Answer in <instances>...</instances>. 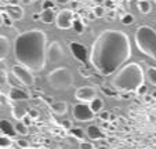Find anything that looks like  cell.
<instances>
[{"label":"cell","instance_id":"1","mask_svg":"<svg viewBox=\"0 0 156 149\" xmlns=\"http://www.w3.org/2000/svg\"><path fill=\"white\" fill-rule=\"evenodd\" d=\"M131 57V43L129 35L122 30H104L94 40L90 48L88 61L102 76L118 72Z\"/></svg>","mask_w":156,"mask_h":149},{"label":"cell","instance_id":"2","mask_svg":"<svg viewBox=\"0 0 156 149\" xmlns=\"http://www.w3.org/2000/svg\"><path fill=\"white\" fill-rule=\"evenodd\" d=\"M47 36L43 30H25L14 40V57L32 72H40L47 62Z\"/></svg>","mask_w":156,"mask_h":149},{"label":"cell","instance_id":"3","mask_svg":"<svg viewBox=\"0 0 156 149\" xmlns=\"http://www.w3.org/2000/svg\"><path fill=\"white\" fill-rule=\"evenodd\" d=\"M141 84H144V70L137 62L123 65L112 79V86L122 93L137 91Z\"/></svg>","mask_w":156,"mask_h":149},{"label":"cell","instance_id":"4","mask_svg":"<svg viewBox=\"0 0 156 149\" xmlns=\"http://www.w3.org/2000/svg\"><path fill=\"white\" fill-rule=\"evenodd\" d=\"M134 41L142 54L156 61V30L152 27L141 25L137 28L134 33Z\"/></svg>","mask_w":156,"mask_h":149},{"label":"cell","instance_id":"5","mask_svg":"<svg viewBox=\"0 0 156 149\" xmlns=\"http://www.w3.org/2000/svg\"><path fill=\"white\" fill-rule=\"evenodd\" d=\"M47 83L54 90L66 91L73 84V76L68 68H55L47 75Z\"/></svg>","mask_w":156,"mask_h":149},{"label":"cell","instance_id":"6","mask_svg":"<svg viewBox=\"0 0 156 149\" xmlns=\"http://www.w3.org/2000/svg\"><path fill=\"white\" fill-rule=\"evenodd\" d=\"M11 72L15 79H18V82H20L21 84L27 86V87H32V86L35 84V77H33V75H32V70H30L29 68L24 66L22 64H20V62H18L17 65H12Z\"/></svg>","mask_w":156,"mask_h":149},{"label":"cell","instance_id":"7","mask_svg":"<svg viewBox=\"0 0 156 149\" xmlns=\"http://www.w3.org/2000/svg\"><path fill=\"white\" fill-rule=\"evenodd\" d=\"M73 117L77 122H91L95 116V112L91 109V106L87 105L86 102L76 104L73 106Z\"/></svg>","mask_w":156,"mask_h":149},{"label":"cell","instance_id":"8","mask_svg":"<svg viewBox=\"0 0 156 149\" xmlns=\"http://www.w3.org/2000/svg\"><path fill=\"white\" fill-rule=\"evenodd\" d=\"M73 12L68 9H64L55 15V25L58 29H69L73 25Z\"/></svg>","mask_w":156,"mask_h":149},{"label":"cell","instance_id":"9","mask_svg":"<svg viewBox=\"0 0 156 149\" xmlns=\"http://www.w3.org/2000/svg\"><path fill=\"white\" fill-rule=\"evenodd\" d=\"M64 58V50L58 41H51L47 47V61L50 64H58Z\"/></svg>","mask_w":156,"mask_h":149},{"label":"cell","instance_id":"10","mask_svg":"<svg viewBox=\"0 0 156 149\" xmlns=\"http://www.w3.org/2000/svg\"><path fill=\"white\" fill-rule=\"evenodd\" d=\"M75 97H76L77 101L80 102H91L93 99L97 97V91H95L94 87L91 86H83V87H79L75 93Z\"/></svg>","mask_w":156,"mask_h":149},{"label":"cell","instance_id":"11","mask_svg":"<svg viewBox=\"0 0 156 149\" xmlns=\"http://www.w3.org/2000/svg\"><path fill=\"white\" fill-rule=\"evenodd\" d=\"M69 50H71L72 55L75 57V59L82 62V64H84L88 59V57H90V54L87 53V48L83 44L77 43V41H71L69 43Z\"/></svg>","mask_w":156,"mask_h":149},{"label":"cell","instance_id":"12","mask_svg":"<svg viewBox=\"0 0 156 149\" xmlns=\"http://www.w3.org/2000/svg\"><path fill=\"white\" fill-rule=\"evenodd\" d=\"M0 133L4 135H9V137L14 138L18 134L15 126H12V123L9 122L7 119H2L0 120Z\"/></svg>","mask_w":156,"mask_h":149},{"label":"cell","instance_id":"13","mask_svg":"<svg viewBox=\"0 0 156 149\" xmlns=\"http://www.w3.org/2000/svg\"><path fill=\"white\" fill-rule=\"evenodd\" d=\"M9 98L11 101H15V102H20V101H25V99L29 98V94L25 90H21V88L12 87L9 93Z\"/></svg>","mask_w":156,"mask_h":149},{"label":"cell","instance_id":"14","mask_svg":"<svg viewBox=\"0 0 156 149\" xmlns=\"http://www.w3.org/2000/svg\"><path fill=\"white\" fill-rule=\"evenodd\" d=\"M6 11L14 21H20L24 18V10L22 7L17 6V4H11V6H6Z\"/></svg>","mask_w":156,"mask_h":149},{"label":"cell","instance_id":"15","mask_svg":"<svg viewBox=\"0 0 156 149\" xmlns=\"http://www.w3.org/2000/svg\"><path fill=\"white\" fill-rule=\"evenodd\" d=\"M9 53H10V40L7 39V36L2 35L0 36V58H2V61H4L7 58Z\"/></svg>","mask_w":156,"mask_h":149},{"label":"cell","instance_id":"16","mask_svg":"<svg viewBox=\"0 0 156 149\" xmlns=\"http://www.w3.org/2000/svg\"><path fill=\"white\" fill-rule=\"evenodd\" d=\"M87 135H88V138H91L93 141L102 140V138L105 137V134H104L97 126H88L87 127Z\"/></svg>","mask_w":156,"mask_h":149},{"label":"cell","instance_id":"17","mask_svg":"<svg viewBox=\"0 0 156 149\" xmlns=\"http://www.w3.org/2000/svg\"><path fill=\"white\" fill-rule=\"evenodd\" d=\"M51 111L55 115H58V116H62V115H65L66 111H68V105L64 101H58V102L51 104Z\"/></svg>","mask_w":156,"mask_h":149},{"label":"cell","instance_id":"18","mask_svg":"<svg viewBox=\"0 0 156 149\" xmlns=\"http://www.w3.org/2000/svg\"><path fill=\"white\" fill-rule=\"evenodd\" d=\"M40 15H41V22H44V23H53V22H55V15H54V11H53V9H46V10H43V11L40 12Z\"/></svg>","mask_w":156,"mask_h":149},{"label":"cell","instance_id":"19","mask_svg":"<svg viewBox=\"0 0 156 149\" xmlns=\"http://www.w3.org/2000/svg\"><path fill=\"white\" fill-rule=\"evenodd\" d=\"M14 146V142H12V138L9 137V135L0 134V148L2 149H10Z\"/></svg>","mask_w":156,"mask_h":149},{"label":"cell","instance_id":"20","mask_svg":"<svg viewBox=\"0 0 156 149\" xmlns=\"http://www.w3.org/2000/svg\"><path fill=\"white\" fill-rule=\"evenodd\" d=\"M137 6H138L140 12H142V14H148V12L151 11V9H152L149 0H140Z\"/></svg>","mask_w":156,"mask_h":149},{"label":"cell","instance_id":"21","mask_svg":"<svg viewBox=\"0 0 156 149\" xmlns=\"http://www.w3.org/2000/svg\"><path fill=\"white\" fill-rule=\"evenodd\" d=\"M90 106H91V109L95 112V113H97V112H101V111H102V108H104L102 99H100V98H97V97H95L91 102H90Z\"/></svg>","mask_w":156,"mask_h":149},{"label":"cell","instance_id":"22","mask_svg":"<svg viewBox=\"0 0 156 149\" xmlns=\"http://www.w3.org/2000/svg\"><path fill=\"white\" fill-rule=\"evenodd\" d=\"M72 29H73L77 35H82V33L84 32V23H83L80 20H75L73 25H72Z\"/></svg>","mask_w":156,"mask_h":149},{"label":"cell","instance_id":"23","mask_svg":"<svg viewBox=\"0 0 156 149\" xmlns=\"http://www.w3.org/2000/svg\"><path fill=\"white\" fill-rule=\"evenodd\" d=\"M15 129H17V133L20 135H28V124H25L24 122H18L15 124Z\"/></svg>","mask_w":156,"mask_h":149},{"label":"cell","instance_id":"24","mask_svg":"<svg viewBox=\"0 0 156 149\" xmlns=\"http://www.w3.org/2000/svg\"><path fill=\"white\" fill-rule=\"evenodd\" d=\"M147 76H148V79H149V82L156 87V68L155 66H149V68H148Z\"/></svg>","mask_w":156,"mask_h":149},{"label":"cell","instance_id":"25","mask_svg":"<svg viewBox=\"0 0 156 149\" xmlns=\"http://www.w3.org/2000/svg\"><path fill=\"white\" fill-rule=\"evenodd\" d=\"M69 131H71V135H72V137L77 138V140H83V138H84V133H83V130H82V129H79V127L71 129Z\"/></svg>","mask_w":156,"mask_h":149},{"label":"cell","instance_id":"26","mask_svg":"<svg viewBox=\"0 0 156 149\" xmlns=\"http://www.w3.org/2000/svg\"><path fill=\"white\" fill-rule=\"evenodd\" d=\"M133 22H134V17L131 14H126L122 17V23L123 25H131Z\"/></svg>","mask_w":156,"mask_h":149},{"label":"cell","instance_id":"27","mask_svg":"<svg viewBox=\"0 0 156 149\" xmlns=\"http://www.w3.org/2000/svg\"><path fill=\"white\" fill-rule=\"evenodd\" d=\"M93 11L95 12V15H97V18H102V17H105V10H104V7H101V6H95L94 9H93Z\"/></svg>","mask_w":156,"mask_h":149},{"label":"cell","instance_id":"28","mask_svg":"<svg viewBox=\"0 0 156 149\" xmlns=\"http://www.w3.org/2000/svg\"><path fill=\"white\" fill-rule=\"evenodd\" d=\"M55 7V3L51 2V0H44L43 3H41V9L46 10V9H54Z\"/></svg>","mask_w":156,"mask_h":149},{"label":"cell","instance_id":"29","mask_svg":"<svg viewBox=\"0 0 156 149\" xmlns=\"http://www.w3.org/2000/svg\"><path fill=\"white\" fill-rule=\"evenodd\" d=\"M147 93H148V87L145 84H141L138 87V90H137V94H140V95H145Z\"/></svg>","mask_w":156,"mask_h":149},{"label":"cell","instance_id":"30","mask_svg":"<svg viewBox=\"0 0 156 149\" xmlns=\"http://www.w3.org/2000/svg\"><path fill=\"white\" fill-rule=\"evenodd\" d=\"M15 144H17L18 148H28V146H29V144H28L27 141H24V140H18Z\"/></svg>","mask_w":156,"mask_h":149},{"label":"cell","instance_id":"31","mask_svg":"<svg viewBox=\"0 0 156 149\" xmlns=\"http://www.w3.org/2000/svg\"><path fill=\"white\" fill-rule=\"evenodd\" d=\"M28 115H29V116L32 117V119H37V117H39V112L36 111V109H29Z\"/></svg>","mask_w":156,"mask_h":149},{"label":"cell","instance_id":"32","mask_svg":"<svg viewBox=\"0 0 156 149\" xmlns=\"http://www.w3.org/2000/svg\"><path fill=\"white\" fill-rule=\"evenodd\" d=\"M100 119L102 120V122H104V120H109V119H111V115H109V112H101V113H100Z\"/></svg>","mask_w":156,"mask_h":149},{"label":"cell","instance_id":"33","mask_svg":"<svg viewBox=\"0 0 156 149\" xmlns=\"http://www.w3.org/2000/svg\"><path fill=\"white\" fill-rule=\"evenodd\" d=\"M105 18H106L108 21H113V20L116 18V15H115V12H113V11H108V12L105 14Z\"/></svg>","mask_w":156,"mask_h":149},{"label":"cell","instance_id":"34","mask_svg":"<svg viewBox=\"0 0 156 149\" xmlns=\"http://www.w3.org/2000/svg\"><path fill=\"white\" fill-rule=\"evenodd\" d=\"M62 127H65L66 130H71L72 129V122L71 120H64V122H62Z\"/></svg>","mask_w":156,"mask_h":149},{"label":"cell","instance_id":"35","mask_svg":"<svg viewBox=\"0 0 156 149\" xmlns=\"http://www.w3.org/2000/svg\"><path fill=\"white\" fill-rule=\"evenodd\" d=\"M32 120H33V119L29 116V115H27V116L22 117V122H24L25 124H28V126H29V124H32Z\"/></svg>","mask_w":156,"mask_h":149},{"label":"cell","instance_id":"36","mask_svg":"<svg viewBox=\"0 0 156 149\" xmlns=\"http://www.w3.org/2000/svg\"><path fill=\"white\" fill-rule=\"evenodd\" d=\"M6 82H7V75L4 73V70L2 69V88L4 87V84H6Z\"/></svg>","mask_w":156,"mask_h":149},{"label":"cell","instance_id":"37","mask_svg":"<svg viewBox=\"0 0 156 149\" xmlns=\"http://www.w3.org/2000/svg\"><path fill=\"white\" fill-rule=\"evenodd\" d=\"M80 148H87V149H93V148H94V145H91V144H88V142H83L82 145H80Z\"/></svg>","mask_w":156,"mask_h":149},{"label":"cell","instance_id":"38","mask_svg":"<svg viewBox=\"0 0 156 149\" xmlns=\"http://www.w3.org/2000/svg\"><path fill=\"white\" fill-rule=\"evenodd\" d=\"M87 18L90 21H93V20H95V18H97V15H95L94 11H91V12H88V14H87Z\"/></svg>","mask_w":156,"mask_h":149},{"label":"cell","instance_id":"39","mask_svg":"<svg viewBox=\"0 0 156 149\" xmlns=\"http://www.w3.org/2000/svg\"><path fill=\"white\" fill-rule=\"evenodd\" d=\"M32 20H33V21L41 20V15H40V14H33V15H32Z\"/></svg>","mask_w":156,"mask_h":149},{"label":"cell","instance_id":"40","mask_svg":"<svg viewBox=\"0 0 156 149\" xmlns=\"http://www.w3.org/2000/svg\"><path fill=\"white\" fill-rule=\"evenodd\" d=\"M55 2H57L58 4H66V3L69 2V0H55Z\"/></svg>","mask_w":156,"mask_h":149},{"label":"cell","instance_id":"41","mask_svg":"<svg viewBox=\"0 0 156 149\" xmlns=\"http://www.w3.org/2000/svg\"><path fill=\"white\" fill-rule=\"evenodd\" d=\"M21 3L22 4H30L32 3V0H21Z\"/></svg>","mask_w":156,"mask_h":149},{"label":"cell","instance_id":"42","mask_svg":"<svg viewBox=\"0 0 156 149\" xmlns=\"http://www.w3.org/2000/svg\"><path fill=\"white\" fill-rule=\"evenodd\" d=\"M153 98H156V93H153Z\"/></svg>","mask_w":156,"mask_h":149},{"label":"cell","instance_id":"43","mask_svg":"<svg viewBox=\"0 0 156 149\" xmlns=\"http://www.w3.org/2000/svg\"><path fill=\"white\" fill-rule=\"evenodd\" d=\"M153 2H155V3H156V0H153Z\"/></svg>","mask_w":156,"mask_h":149}]
</instances>
